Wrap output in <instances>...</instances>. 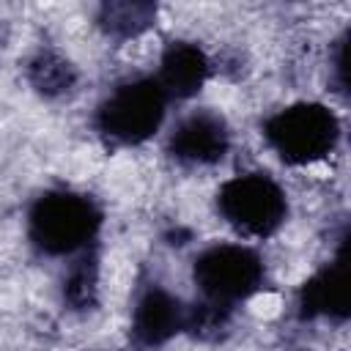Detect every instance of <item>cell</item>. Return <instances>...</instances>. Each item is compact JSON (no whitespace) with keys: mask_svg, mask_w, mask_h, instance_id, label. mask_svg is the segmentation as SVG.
<instances>
[{"mask_svg":"<svg viewBox=\"0 0 351 351\" xmlns=\"http://www.w3.org/2000/svg\"><path fill=\"white\" fill-rule=\"evenodd\" d=\"M296 310L304 321H346L348 318V252L346 241L335 258L315 269L296 293Z\"/></svg>","mask_w":351,"mask_h":351,"instance_id":"9c48e42d","label":"cell"},{"mask_svg":"<svg viewBox=\"0 0 351 351\" xmlns=\"http://www.w3.org/2000/svg\"><path fill=\"white\" fill-rule=\"evenodd\" d=\"M63 302L71 310H90L99 302V291H101V263H99V252L88 250L77 258L69 261L66 274H63Z\"/></svg>","mask_w":351,"mask_h":351,"instance_id":"8fae6325","label":"cell"},{"mask_svg":"<svg viewBox=\"0 0 351 351\" xmlns=\"http://www.w3.org/2000/svg\"><path fill=\"white\" fill-rule=\"evenodd\" d=\"M214 60L211 55L192 38H173L159 52V63L154 71V80L173 101H189L195 99L206 82L211 80Z\"/></svg>","mask_w":351,"mask_h":351,"instance_id":"ba28073f","label":"cell"},{"mask_svg":"<svg viewBox=\"0 0 351 351\" xmlns=\"http://www.w3.org/2000/svg\"><path fill=\"white\" fill-rule=\"evenodd\" d=\"M170 99L154 74H134L115 82L93 110V129L110 145L134 148L159 134Z\"/></svg>","mask_w":351,"mask_h":351,"instance_id":"3957f363","label":"cell"},{"mask_svg":"<svg viewBox=\"0 0 351 351\" xmlns=\"http://www.w3.org/2000/svg\"><path fill=\"white\" fill-rule=\"evenodd\" d=\"M269 266L250 241H214L192 258V282L200 302L236 310L266 288Z\"/></svg>","mask_w":351,"mask_h":351,"instance_id":"277c9868","label":"cell"},{"mask_svg":"<svg viewBox=\"0 0 351 351\" xmlns=\"http://www.w3.org/2000/svg\"><path fill=\"white\" fill-rule=\"evenodd\" d=\"M186 329V302L167 285L151 282L137 291L129 313V332L140 348H162Z\"/></svg>","mask_w":351,"mask_h":351,"instance_id":"52a82bcc","label":"cell"},{"mask_svg":"<svg viewBox=\"0 0 351 351\" xmlns=\"http://www.w3.org/2000/svg\"><path fill=\"white\" fill-rule=\"evenodd\" d=\"M104 225V211L96 197L55 186L33 197L25 214V233L36 252L47 258H77L88 250H96L99 233Z\"/></svg>","mask_w":351,"mask_h":351,"instance_id":"6da1fadb","label":"cell"},{"mask_svg":"<svg viewBox=\"0 0 351 351\" xmlns=\"http://www.w3.org/2000/svg\"><path fill=\"white\" fill-rule=\"evenodd\" d=\"M261 134L266 148L282 165L313 167L337 151L343 140V123L326 101L299 99L269 112L261 123Z\"/></svg>","mask_w":351,"mask_h":351,"instance_id":"7a4b0ae2","label":"cell"},{"mask_svg":"<svg viewBox=\"0 0 351 351\" xmlns=\"http://www.w3.org/2000/svg\"><path fill=\"white\" fill-rule=\"evenodd\" d=\"M25 80L27 85L44 96V99H63L69 96L77 82H80V71L77 66L58 49H38L27 58L25 63Z\"/></svg>","mask_w":351,"mask_h":351,"instance_id":"30bf717a","label":"cell"},{"mask_svg":"<svg viewBox=\"0 0 351 351\" xmlns=\"http://www.w3.org/2000/svg\"><path fill=\"white\" fill-rule=\"evenodd\" d=\"M156 19V5L151 3H110L101 5V16L99 25L104 27L107 36L129 41L143 36Z\"/></svg>","mask_w":351,"mask_h":351,"instance_id":"7c38bea8","label":"cell"},{"mask_svg":"<svg viewBox=\"0 0 351 351\" xmlns=\"http://www.w3.org/2000/svg\"><path fill=\"white\" fill-rule=\"evenodd\" d=\"M214 208L241 241H263L288 222L291 200L271 173L241 170L217 186Z\"/></svg>","mask_w":351,"mask_h":351,"instance_id":"5b68a950","label":"cell"},{"mask_svg":"<svg viewBox=\"0 0 351 351\" xmlns=\"http://www.w3.org/2000/svg\"><path fill=\"white\" fill-rule=\"evenodd\" d=\"M233 145V129L228 118L214 107H195L184 112L167 132V156L186 170L217 167Z\"/></svg>","mask_w":351,"mask_h":351,"instance_id":"8992f818","label":"cell"}]
</instances>
